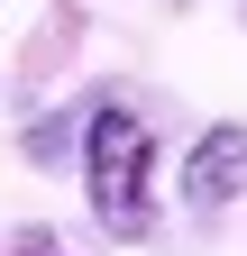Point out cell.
<instances>
[{
	"label": "cell",
	"mask_w": 247,
	"mask_h": 256,
	"mask_svg": "<svg viewBox=\"0 0 247 256\" xmlns=\"http://www.w3.org/2000/svg\"><path fill=\"white\" fill-rule=\"evenodd\" d=\"M247 202V119H210L192 156H183V210L192 220H229Z\"/></svg>",
	"instance_id": "7a4b0ae2"
},
{
	"label": "cell",
	"mask_w": 247,
	"mask_h": 256,
	"mask_svg": "<svg viewBox=\"0 0 247 256\" xmlns=\"http://www.w3.org/2000/svg\"><path fill=\"white\" fill-rule=\"evenodd\" d=\"M82 202L119 247L156 238V119L128 92H101L82 110Z\"/></svg>",
	"instance_id": "6da1fadb"
},
{
	"label": "cell",
	"mask_w": 247,
	"mask_h": 256,
	"mask_svg": "<svg viewBox=\"0 0 247 256\" xmlns=\"http://www.w3.org/2000/svg\"><path fill=\"white\" fill-rule=\"evenodd\" d=\"M10 256H64V247H55V238H46V229H37V238H18V247H10Z\"/></svg>",
	"instance_id": "3957f363"
}]
</instances>
